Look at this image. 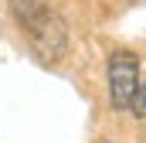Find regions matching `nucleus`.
<instances>
[{
  "instance_id": "obj_1",
  "label": "nucleus",
  "mask_w": 146,
  "mask_h": 143,
  "mask_svg": "<svg viewBox=\"0 0 146 143\" xmlns=\"http://www.w3.org/2000/svg\"><path fill=\"white\" fill-rule=\"evenodd\" d=\"M24 31L31 34L34 41V51L41 61H58L61 58V51H65V44H68V34H65V24H61V17L54 14V10H48V7H41V14L31 17L27 24H24Z\"/></svg>"
},
{
  "instance_id": "obj_2",
  "label": "nucleus",
  "mask_w": 146,
  "mask_h": 143,
  "mask_svg": "<svg viewBox=\"0 0 146 143\" xmlns=\"http://www.w3.org/2000/svg\"><path fill=\"white\" fill-rule=\"evenodd\" d=\"M139 89V61L133 51H112L109 58V96L115 109H129Z\"/></svg>"
},
{
  "instance_id": "obj_3",
  "label": "nucleus",
  "mask_w": 146,
  "mask_h": 143,
  "mask_svg": "<svg viewBox=\"0 0 146 143\" xmlns=\"http://www.w3.org/2000/svg\"><path fill=\"white\" fill-rule=\"evenodd\" d=\"M129 109H133L139 119H146V78L139 82V89H136V99H133V106H129Z\"/></svg>"
}]
</instances>
